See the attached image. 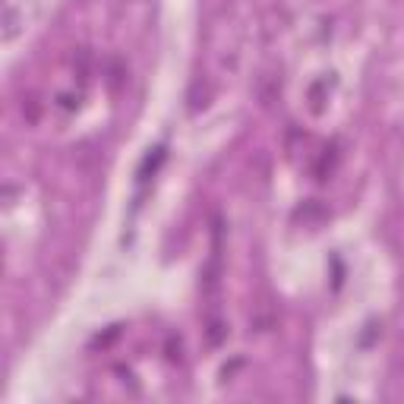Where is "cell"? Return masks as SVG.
<instances>
[{"instance_id": "8", "label": "cell", "mask_w": 404, "mask_h": 404, "mask_svg": "<svg viewBox=\"0 0 404 404\" xmlns=\"http://www.w3.org/2000/svg\"><path fill=\"white\" fill-rule=\"evenodd\" d=\"M7 38L16 35V10H7V32H3Z\"/></svg>"}, {"instance_id": "4", "label": "cell", "mask_w": 404, "mask_h": 404, "mask_svg": "<svg viewBox=\"0 0 404 404\" xmlns=\"http://www.w3.org/2000/svg\"><path fill=\"white\" fill-rule=\"evenodd\" d=\"M23 117H26V123H38V117H41V105H38L35 95L23 98Z\"/></svg>"}, {"instance_id": "1", "label": "cell", "mask_w": 404, "mask_h": 404, "mask_svg": "<svg viewBox=\"0 0 404 404\" xmlns=\"http://www.w3.org/2000/svg\"><path fill=\"white\" fill-rule=\"evenodd\" d=\"M218 285H221V259H218V253H215L209 259V265H205V272H202V291L215 294Z\"/></svg>"}, {"instance_id": "7", "label": "cell", "mask_w": 404, "mask_h": 404, "mask_svg": "<svg viewBox=\"0 0 404 404\" xmlns=\"http://www.w3.org/2000/svg\"><path fill=\"white\" fill-rule=\"evenodd\" d=\"M57 101L63 111H76V108H79V98H73V95H57Z\"/></svg>"}, {"instance_id": "3", "label": "cell", "mask_w": 404, "mask_h": 404, "mask_svg": "<svg viewBox=\"0 0 404 404\" xmlns=\"http://www.w3.org/2000/svg\"><path fill=\"white\" fill-rule=\"evenodd\" d=\"M228 338V322L225 319H209V329H205V341H209V347H218L221 341Z\"/></svg>"}, {"instance_id": "5", "label": "cell", "mask_w": 404, "mask_h": 404, "mask_svg": "<svg viewBox=\"0 0 404 404\" xmlns=\"http://www.w3.org/2000/svg\"><path fill=\"white\" fill-rule=\"evenodd\" d=\"M165 351H168V360H171V363H177V360H180V338H177V335L168 338Z\"/></svg>"}, {"instance_id": "6", "label": "cell", "mask_w": 404, "mask_h": 404, "mask_svg": "<svg viewBox=\"0 0 404 404\" xmlns=\"http://www.w3.org/2000/svg\"><path fill=\"white\" fill-rule=\"evenodd\" d=\"M322 89H325V83H316L313 92H310V101H313V111H316V114L325 108V105H322Z\"/></svg>"}, {"instance_id": "2", "label": "cell", "mask_w": 404, "mask_h": 404, "mask_svg": "<svg viewBox=\"0 0 404 404\" xmlns=\"http://www.w3.org/2000/svg\"><path fill=\"white\" fill-rule=\"evenodd\" d=\"M165 158H168L165 145H155V149H152L149 155L143 158V165H139V180H143V183H145V180H149L152 174H155L158 168H161V161H165Z\"/></svg>"}]
</instances>
